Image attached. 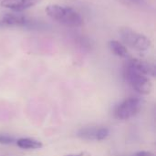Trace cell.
Wrapping results in <instances>:
<instances>
[{
	"instance_id": "6da1fadb",
	"label": "cell",
	"mask_w": 156,
	"mask_h": 156,
	"mask_svg": "<svg viewBox=\"0 0 156 156\" xmlns=\"http://www.w3.org/2000/svg\"><path fill=\"white\" fill-rule=\"evenodd\" d=\"M123 77L125 81L138 93L148 95L153 90V84L149 77L138 72L127 63L123 68Z\"/></svg>"
},
{
	"instance_id": "7a4b0ae2",
	"label": "cell",
	"mask_w": 156,
	"mask_h": 156,
	"mask_svg": "<svg viewBox=\"0 0 156 156\" xmlns=\"http://www.w3.org/2000/svg\"><path fill=\"white\" fill-rule=\"evenodd\" d=\"M119 33L123 44L137 51H146L150 48L152 45L150 38L143 34L133 30L130 27H122L120 29Z\"/></svg>"
},
{
	"instance_id": "3957f363",
	"label": "cell",
	"mask_w": 156,
	"mask_h": 156,
	"mask_svg": "<svg viewBox=\"0 0 156 156\" xmlns=\"http://www.w3.org/2000/svg\"><path fill=\"white\" fill-rule=\"evenodd\" d=\"M141 100L130 97L117 105L114 109V117L119 120H128L135 116L141 109Z\"/></svg>"
},
{
	"instance_id": "277c9868",
	"label": "cell",
	"mask_w": 156,
	"mask_h": 156,
	"mask_svg": "<svg viewBox=\"0 0 156 156\" xmlns=\"http://www.w3.org/2000/svg\"><path fill=\"white\" fill-rule=\"evenodd\" d=\"M3 26L6 27H35V22L28 19L27 16L17 13H6L3 16L0 20Z\"/></svg>"
},
{
	"instance_id": "5b68a950",
	"label": "cell",
	"mask_w": 156,
	"mask_h": 156,
	"mask_svg": "<svg viewBox=\"0 0 156 156\" xmlns=\"http://www.w3.org/2000/svg\"><path fill=\"white\" fill-rule=\"evenodd\" d=\"M59 23L69 27H78L83 24V17L74 8L66 6V12Z\"/></svg>"
},
{
	"instance_id": "8992f818",
	"label": "cell",
	"mask_w": 156,
	"mask_h": 156,
	"mask_svg": "<svg viewBox=\"0 0 156 156\" xmlns=\"http://www.w3.org/2000/svg\"><path fill=\"white\" fill-rule=\"evenodd\" d=\"M126 63L129 66H131L133 69L137 70L138 72H140L147 77H149V76L154 77L155 76L154 66L147 61H144V60H142L139 58H130Z\"/></svg>"
},
{
	"instance_id": "52a82bcc",
	"label": "cell",
	"mask_w": 156,
	"mask_h": 156,
	"mask_svg": "<svg viewBox=\"0 0 156 156\" xmlns=\"http://www.w3.org/2000/svg\"><path fill=\"white\" fill-rule=\"evenodd\" d=\"M45 12L48 16H49L51 19L59 23V21L62 19L66 12V6H62L57 4H51L46 6Z\"/></svg>"
},
{
	"instance_id": "ba28073f",
	"label": "cell",
	"mask_w": 156,
	"mask_h": 156,
	"mask_svg": "<svg viewBox=\"0 0 156 156\" xmlns=\"http://www.w3.org/2000/svg\"><path fill=\"white\" fill-rule=\"evenodd\" d=\"M108 47L109 49L111 50L112 53H113L115 56L120 57V58H126L128 57V49L127 47L122 43L119 40H110L108 42Z\"/></svg>"
},
{
	"instance_id": "9c48e42d",
	"label": "cell",
	"mask_w": 156,
	"mask_h": 156,
	"mask_svg": "<svg viewBox=\"0 0 156 156\" xmlns=\"http://www.w3.org/2000/svg\"><path fill=\"white\" fill-rule=\"evenodd\" d=\"M16 145L24 150H37L42 148L43 144L32 138H20L16 141Z\"/></svg>"
},
{
	"instance_id": "30bf717a",
	"label": "cell",
	"mask_w": 156,
	"mask_h": 156,
	"mask_svg": "<svg viewBox=\"0 0 156 156\" xmlns=\"http://www.w3.org/2000/svg\"><path fill=\"white\" fill-rule=\"evenodd\" d=\"M0 5L17 13H20L27 9L26 0H2L0 2Z\"/></svg>"
},
{
	"instance_id": "8fae6325",
	"label": "cell",
	"mask_w": 156,
	"mask_h": 156,
	"mask_svg": "<svg viewBox=\"0 0 156 156\" xmlns=\"http://www.w3.org/2000/svg\"><path fill=\"white\" fill-rule=\"evenodd\" d=\"M98 127H83L77 133L78 137L87 141H96Z\"/></svg>"
},
{
	"instance_id": "7c38bea8",
	"label": "cell",
	"mask_w": 156,
	"mask_h": 156,
	"mask_svg": "<svg viewBox=\"0 0 156 156\" xmlns=\"http://www.w3.org/2000/svg\"><path fill=\"white\" fill-rule=\"evenodd\" d=\"M110 131L107 127H100L98 128L96 134V141H102L109 136Z\"/></svg>"
},
{
	"instance_id": "4fadbf2b",
	"label": "cell",
	"mask_w": 156,
	"mask_h": 156,
	"mask_svg": "<svg viewBox=\"0 0 156 156\" xmlns=\"http://www.w3.org/2000/svg\"><path fill=\"white\" fill-rule=\"evenodd\" d=\"M14 141H15L14 137L8 134L0 133V144H13Z\"/></svg>"
},
{
	"instance_id": "5bb4252c",
	"label": "cell",
	"mask_w": 156,
	"mask_h": 156,
	"mask_svg": "<svg viewBox=\"0 0 156 156\" xmlns=\"http://www.w3.org/2000/svg\"><path fill=\"white\" fill-rule=\"evenodd\" d=\"M133 156H155V154L152 152H147V151H141L135 153Z\"/></svg>"
},
{
	"instance_id": "9a60e30c",
	"label": "cell",
	"mask_w": 156,
	"mask_h": 156,
	"mask_svg": "<svg viewBox=\"0 0 156 156\" xmlns=\"http://www.w3.org/2000/svg\"><path fill=\"white\" fill-rule=\"evenodd\" d=\"M65 156H91L90 154H89L88 152H80L79 154H67Z\"/></svg>"
},
{
	"instance_id": "2e32d148",
	"label": "cell",
	"mask_w": 156,
	"mask_h": 156,
	"mask_svg": "<svg viewBox=\"0 0 156 156\" xmlns=\"http://www.w3.org/2000/svg\"><path fill=\"white\" fill-rule=\"evenodd\" d=\"M128 1H130L133 4H136V5H141V4H143L144 0H128Z\"/></svg>"
},
{
	"instance_id": "e0dca14e",
	"label": "cell",
	"mask_w": 156,
	"mask_h": 156,
	"mask_svg": "<svg viewBox=\"0 0 156 156\" xmlns=\"http://www.w3.org/2000/svg\"><path fill=\"white\" fill-rule=\"evenodd\" d=\"M0 27H2V24L1 23H0Z\"/></svg>"
}]
</instances>
